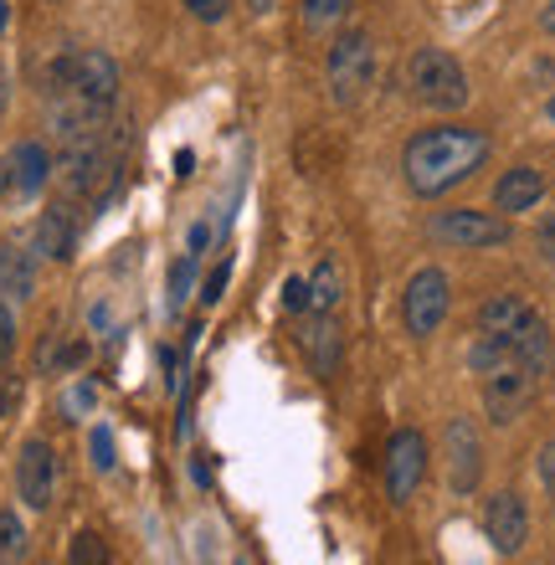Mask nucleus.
<instances>
[{
    "label": "nucleus",
    "instance_id": "nucleus-23",
    "mask_svg": "<svg viewBox=\"0 0 555 565\" xmlns=\"http://www.w3.org/2000/svg\"><path fill=\"white\" fill-rule=\"evenodd\" d=\"M191 282H195V257L185 253L175 268H170V309H185V298H191Z\"/></svg>",
    "mask_w": 555,
    "mask_h": 565
},
{
    "label": "nucleus",
    "instance_id": "nucleus-3",
    "mask_svg": "<svg viewBox=\"0 0 555 565\" xmlns=\"http://www.w3.org/2000/svg\"><path fill=\"white\" fill-rule=\"evenodd\" d=\"M46 83H52V93L57 98H88V104H114L119 98V62L108 57V52H98V46H77V52H62L57 62H52V73H46Z\"/></svg>",
    "mask_w": 555,
    "mask_h": 565
},
{
    "label": "nucleus",
    "instance_id": "nucleus-36",
    "mask_svg": "<svg viewBox=\"0 0 555 565\" xmlns=\"http://www.w3.org/2000/svg\"><path fill=\"white\" fill-rule=\"evenodd\" d=\"M11 185H15V180H11V160H0V195L11 191Z\"/></svg>",
    "mask_w": 555,
    "mask_h": 565
},
{
    "label": "nucleus",
    "instance_id": "nucleus-4",
    "mask_svg": "<svg viewBox=\"0 0 555 565\" xmlns=\"http://www.w3.org/2000/svg\"><path fill=\"white\" fill-rule=\"evenodd\" d=\"M324 83H330L334 108H361L375 88V46L365 31H340L324 57Z\"/></svg>",
    "mask_w": 555,
    "mask_h": 565
},
{
    "label": "nucleus",
    "instance_id": "nucleus-13",
    "mask_svg": "<svg viewBox=\"0 0 555 565\" xmlns=\"http://www.w3.org/2000/svg\"><path fill=\"white\" fill-rule=\"evenodd\" d=\"M545 201V175L535 164H514L504 170L494 185V211L499 216H520V211H535Z\"/></svg>",
    "mask_w": 555,
    "mask_h": 565
},
{
    "label": "nucleus",
    "instance_id": "nucleus-30",
    "mask_svg": "<svg viewBox=\"0 0 555 565\" xmlns=\"http://www.w3.org/2000/svg\"><path fill=\"white\" fill-rule=\"evenodd\" d=\"M206 242H211V222H195L191 226V242H185V253L201 257V253H206Z\"/></svg>",
    "mask_w": 555,
    "mask_h": 565
},
{
    "label": "nucleus",
    "instance_id": "nucleus-34",
    "mask_svg": "<svg viewBox=\"0 0 555 565\" xmlns=\"http://www.w3.org/2000/svg\"><path fill=\"white\" fill-rule=\"evenodd\" d=\"M191 170H195V154L191 149H181V154H175V175H191Z\"/></svg>",
    "mask_w": 555,
    "mask_h": 565
},
{
    "label": "nucleus",
    "instance_id": "nucleus-18",
    "mask_svg": "<svg viewBox=\"0 0 555 565\" xmlns=\"http://www.w3.org/2000/svg\"><path fill=\"white\" fill-rule=\"evenodd\" d=\"M11 180L21 195H36L52 180V154H46L42 139H21V145L11 149Z\"/></svg>",
    "mask_w": 555,
    "mask_h": 565
},
{
    "label": "nucleus",
    "instance_id": "nucleus-7",
    "mask_svg": "<svg viewBox=\"0 0 555 565\" xmlns=\"http://www.w3.org/2000/svg\"><path fill=\"white\" fill-rule=\"evenodd\" d=\"M57 478H62L57 447L46 443V437H26L21 452H15V499H21L31 514H46L52 499H57Z\"/></svg>",
    "mask_w": 555,
    "mask_h": 565
},
{
    "label": "nucleus",
    "instance_id": "nucleus-9",
    "mask_svg": "<svg viewBox=\"0 0 555 565\" xmlns=\"http://www.w3.org/2000/svg\"><path fill=\"white\" fill-rule=\"evenodd\" d=\"M421 478H427V437L417 427H402L386 443V499L406 504L421 489Z\"/></svg>",
    "mask_w": 555,
    "mask_h": 565
},
{
    "label": "nucleus",
    "instance_id": "nucleus-29",
    "mask_svg": "<svg viewBox=\"0 0 555 565\" xmlns=\"http://www.w3.org/2000/svg\"><path fill=\"white\" fill-rule=\"evenodd\" d=\"M185 6H191L201 21H222L226 15V0H185Z\"/></svg>",
    "mask_w": 555,
    "mask_h": 565
},
{
    "label": "nucleus",
    "instance_id": "nucleus-16",
    "mask_svg": "<svg viewBox=\"0 0 555 565\" xmlns=\"http://www.w3.org/2000/svg\"><path fill=\"white\" fill-rule=\"evenodd\" d=\"M73 247H77V226L67 216V206L42 211V222L31 232V253L46 257V263H73Z\"/></svg>",
    "mask_w": 555,
    "mask_h": 565
},
{
    "label": "nucleus",
    "instance_id": "nucleus-20",
    "mask_svg": "<svg viewBox=\"0 0 555 565\" xmlns=\"http://www.w3.org/2000/svg\"><path fill=\"white\" fill-rule=\"evenodd\" d=\"M350 6H355V0H299L303 31H314V36H324V31H334L340 21H345Z\"/></svg>",
    "mask_w": 555,
    "mask_h": 565
},
{
    "label": "nucleus",
    "instance_id": "nucleus-26",
    "mask_svg": "<svg viewBox=\"0 0 555 565\" xmlns=\"http://www.w3.org/2000/svg\"><path fill=\"white\" fill-rule=\"evenodd\" d=\"M93 468L98 473L114 468V437H108V427H93Z\"/></svg>",
    "mask_w": 555,
    "mask_h": 565
},
{
    "label": "nucleus",
    "instance_id": "nucleus-6",
    "mask_svg": "<svg viewBox=\"0 0 555 565\" xmlns=\"http://www.w3.org/2000/svg\"><path fill=\"white\" fill-rule=\"evenodd\" d=\"M452 309V282L442 268H417L412 282H406V298H402V319H406V334L412 340H433L442 319Z\"/></svg>",
    "mask_w": 555,
    "mask_h": 565
},
{
    "label": "nucleus",
    "instance_id": "nucleus-31",
    "mask_svg": "<svg viewBox=\"0 0 555 565\" xmlns=\"http://www.w3.org/2000/svg\"><path fill=\"white\" fill-rule=\"evenodd\" d=\"M541 478H545V489H551V499H555V443L541 447Z\"/></svg>",
    "mask_w": 555,
    "mask_h": 565
},
{
    "label": "nucleus",
    "instance_id": "nucleus-8",
    "mask_svg": "<svg viewBox=\"0 0 555 565\" xmlns=\"http://www.w3.org/2000/svg\"><path fill=\"white\" fill-rule=\"evenodd\" d=\"M535 391H541V371H530L525 360H510V365L483 375V412H489V422L510 427V422H520L530 412Z\"/></svg>",
    "mask_w": 555,
    "mask_h": 565
},
{
    "label": "nucleus",
    "instance_id": "nucleus-35",
    "mask_svg": "<svg viewBox=\"0 0 555 565\" xmlns=\"http://www.w3.org/2000/svg\"><path fill=\"white\" fill-rule=\"evenodd\" d=\"M541 26H545V36H555V0H551V6H545V11H541Z\"/></svg>",
    "mask_w": 555,
    "mask_h": 565
},
{
    "label": "nucleus",
    "instance_id": "nucleus-5",
    "mask_svg": "<svg viewBox=\"0 0 555 565\" xmlns=\"http://www.w3.org/2000/svg\"><path fill=\"white\" fill-rule=\"evenodd\" d=\"M442 247H458V253H494V247H510L514 226L499 216V211H473V206H452L437 211L433 226H427Z\"/></svg>",
    "mask_w": 555,
    "mask_h": 565
},
{
    "label": "nucleus",
    "instance_id": "nucleus-33",
    "mask_svg": "<svg viewBox=\"0 0 555 565\" xmlns=\"http://www.w3.org/2000/svg\"><path fill=\"white\" fill-rule=\"evenodd\" d=\"M93 396H98V391H93L88 381H83V386L73 391V412H88V406H93Z\"/></svg>",
    "mask_w": 555,
    "mask_h": 565
},
{
    "label": "nucleus",
    "instance_id": "nucleus-37",
    "mask_svg": "<svg viewBox=\"0 0 555 565\" xmlns=\"http://www.w3.org/2000/svg\"><path fill=\"white\" fill-rule=\"evenodd\" d=\"M242 6H247V11H257V15H268L278 0H242Z\"/></svg>",
    "mask_w": 555,
    "mask_h": 565
},
{
    "label": "nucleus",
    "instance_id": "nucleus-15",
    "mask_svg": "<svg viewBox=\"0 0 555 565\" xmlns=\"http://www.w3.org/2000/svg\"><path fill=\"white\" fill-rule=\"evenodd\" d=\"M530 319H541V309H535L525 294H494V298H483V309H479V334L514 340Z\"/></svg>",
    "mask_w": 555,
    "mask_h": 565
},
{
    "label": "nucleus",
    "instance_id": "nucleus-40",
    "mask_svg": "<svg viewBox=\"0 0 555 565\" xmlns=\"http://www.w3.org/2000/svg\"><path fill=\"white\" fill-rule=\"evenodd\" d=\"M0 119H6V88H0Z\"/></svg>",
    "mask_w": 555,
    "mask_h": 565
},
{
    "label": "nucleus",
    "instance_id": "nucleus-22",
    "mask_svg": "<svg viewBox=\"0 0 555 565\" xmlns=\"http://www.w3.org/2000/svg\"><path fill=\"white\" fill-rule=\"evenodd\" d=\"M67 565H108V540L83 530V535L73 540V551H67Z\"/></svg>",
    "mask_w": 555,
    "mask_h": 565
},
{
    "label": "nucleus",
    "instance_id": "nucleus-38",
    "mask_svg": "<svg viewBox=\"0 0 555 565\" xmlns=\"http://www.w3.org/2000/svg\"><path fill=\"white\" fill-rule=\"evenodd\" d=\"M545 119H551V124H555V98H551V104H545Z\"/></svg>",
    "mask_w": 555,
    "mask_h": 565
},
{
    "label": "nucleus",
    "instance_id": "nucleus-32",
    "mask_svg": "<svg viewBox=\"0 0 555 565\" xmlns=\"http://www.w3.org/2000/svg\"><path fill=\"white\" fill-rule=\"evenodd\" d=\"M83 360H88V344H67V350L57 355V365H62V371H77Z\"/></svg>",
    "mask_w": 555,
    "mask_h": 565
},
{
    "label": "nucleus",
    "instance_id": "nucleus-19",
    "mask_svg": "<svg viewBox=\"0 0 555 565\" xmlns=\"http://www.w3.org/2000/svg\"><path fill=\"white\" fill-rule=\"evenodd\" d=\"M309 282V313H334L340 309V298H345V268L334 263V257H324L314 268V278H303Z\"/></svg>",
    "mask_w": 555,
    "mask_h": 565
},
{
    "label": "nucleus",
    "instance_id": "nucleus-12",
    "mask_svg": "<svg viewBox=\"0 0 555 565\" xmlns=\"http://www.w3.org/2000/svg\"><path fill=\"white\" fill-rule=\"evenodd\" d=\"M108 170H114V160H108L104 139L98 145H73L62 154V191L73 195V201H93V195L104 191Z\"/></svg>",
    "mask_w": 555,
    "mask_h": 565
},
{
    "label": "nucleus",
    "instance_id": "nucleus-10",
    "mask_svg": "<svg viewBox=\"0 0 555 565\" xmlns=\"http://www.w3.org/2000/svg\"><path fill=\"white\" fill-rule=\"evenodd\" d=\"M442 452H448V483L452 493H473L483 478V437L473 417H448L442 427Z\"/></svg>",
    "mask_w": 555,
    "mask_h": 565
},
{
    "label": "nucleus",
    "instance_id": "nucleus-17",
    "mask_svg": "<svg viewBox=\"0 0 555 565\" xmlns=\"http://www.w3.org/2000/svg\"><path fill=\"white\" fill-rule=\"evenodd\" d=\"M31 294H36V253L0 247V298L6 303H26Z\"/></svg>",
    "mask_w": 555,
    "mask_h": 565
},
{
    "label": "nucleus",
    "instance_id": "nucleus-25",
    "mask_svg": "<svg viewBox=\"0 0 555 565\" xmlns=\"http://www.w3.org/2000/svg\"><path fill=\"white\" fill-rule=\"evenodd\" d=\"M15 355V303L0 298V365Z\"/></svg>",
    "mask_w": 555,
    "mask_h": 565
},
{
    "label": "nucleus",
    "instance_id": "nucleus-24",
    "mask_svg": "<svg viewBox=\"0 0 555 565\" xmlns=\"http://www.w3.org/2000/svg\"><path fill=\"white\" fill-rule=\"evenodd\" d=\"M226 282H232V263L222 257V263H216V268L206 273V282H201V303H206V309H211V303H222Z\"/></svg>",
    "mask_w": 555,
    "mask_h": 565
},
{
    "label": "nucleus",
    "instance_id": "nucleus-28",
    "mask_svg": "<svg viewBox=\"0 0 555 565\" xmlns=\"http://www.w3.org/2000/svg\"><path fill=\"white\" fill-rule=\"evenodd\" d=\"M535 253H541L545 263H555V216H545V222H541V237H535Z\"/></svg>",
    "mask_w": 555,
    "mask_h": 565
},
{
    "label": "nucleus",
    "instance_id": "nucleus-14",
    "mask_svg": "<svg viewBox=\"0 0 555 565\" xmlns=\"http://www.w3.org/2000/svg\"><path fill=\"white\" fill-rule=\"evenodd\" d=\"M299 344H303V355H309V365H314V375L340 371V350H345V340H340V329H334V313H309V319L299 324Z\"/></svg>",
    "mask_w": 555,
    "mask_h": 565
},
{
    "label": "nucleus",
    "instance_id": "nucleus-39",
    "mask_svg": "<svg viewBox=\"0 0 555 565\" xmlns=\"http://www.w3.org/2000/svg\"><path fill=\"white\" fill-rule=\"evenodd\" d=\"M0 31H6V0H0Z\"/></svg>",
    "mask_w": 555,
    "mask_h": 565
},
{
    "label": "nucleus",
    "instance_id": "nucleus-21",
    "mask_svg": "<svg viewBox=\"0 0 555 565\" xmlns=\"http://www.w3.org/2000/svg\"><path fill=\"white\" fill-rule=\"evenodd\" d=\"M0 561H26V524L15 509H0Z\"/></svg>",
    "mask_w": 555,
    "mask_h": 565
},
{
    "label": "nucleus",
    "instance_id": "nucleus-11",
    "mask_svg": "<svg viewBox=\"0 0 555 565\" xmlns=\"http://www.w3.org/2000/svg\"><path fill=\"white\" fill-rule=\"evenodd\" d=\"M483 535L494 540L499 555H520L530 540V504L514 489H499L489 504H483Z\"/></svg>",
    "mask_w": 555,
    "mask_h": 565
},
{
    "label": "nucleus",
    "instance_id": "nucleus-27",
    "mask_svg": "<svg viewBox=\"0 0 555 565\" xmlns=\"http://www.w3.org/2000/svg\"><path fill=\"white\" fill-rule=\"evenodd\" d=\"M284 303L293 313H309V282H303V278H288L284 282Z\"/></svg>",
    "mask_w": 555,
    "mask_h": 565
},
{
    "label": "nucleus",
    "instance_id": "nucleus-1",
    "mask_svg": "<svg viewBox=\"0 0 555 565\" xmlns=\"http://www.w3.org/2000/svg\"><path fill=\"white\" fill-rule=\"evenodd\" d=\"M494 139L483 129H468V124H437V129H421V135L406 139L402 149V175L406 185L427 201L458 191L463 180H473L489 160Z\"/></svg>",
    "mask_w": 555,
    "mask_h": 565
},
{
    "label": "nucleus",
    "instance_id": "nucleus-2",
    "mask_svg": "<svg viewBox=\"0 0 555 565\" xmlns=\"http://www.w3.org/2000/svg\"><path fill=\"white\" fill-rule=\"evenodd\" d=\"M406 88L421 108H437V114H458L468 108V73L463 62L442 52V46H417L412 52V67H406Z\"/></svg>",
    "mask_w": 555,
    "mask_h": 565
}]
</instances>
